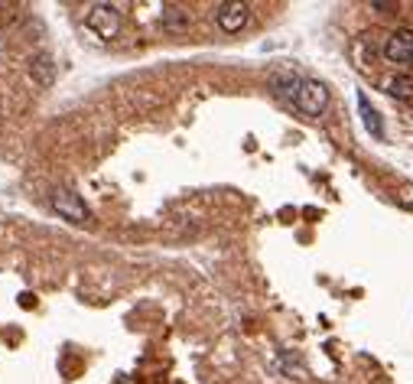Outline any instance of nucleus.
Segmentation results:
<instances>
[{"label": "nucleus", "mask_w": 413, "mask_h": 384, "mask_svg": "<svg viewBox=\"0 0 413 384\" xmlns=\"http://www.w3.org/2000/svg\"><path fill=\"white\" fill-rule=\"evenodd\" d=\"M388 92L394 94V98H400V101H407V98H413V78L410 75H394L388 82Z\"/></svg>", "instance_id": "10"}, {"label": "nucleus", "mask_w": 413, "mask_h": 384, "mask_svg": "<svg viewBox=\"0 0 413 384\" xmlns=\"http://www.w3.org/2000/svg\"><path fill=\"white\" fill-rule=\"evenodd\" d=\"M251 17V7L245 0H221L215 4V23H218L221 33H241Z\"/></svg>", "instance_id": "2"}, {"label": "nucleus", "mask_w": 413, "mask_h": 384, "mask_svg": "<svg viewBox=\"0 0 413 384\" xmlns=\"http://www.w3.org/2000/svg\"><path fill=\"white\" fill-rule=\"evenodd\" d=\"M293 108L300 114H306V118H319V114H326V108H329V88L322 85L319 78H303L300 88H296Z\"/></svg>", "instance_id": "1"}, {"label": "nucleus", "mask_w": 413, "mask_h": 384, "mask_svg": "<svg viewBox=\"0 0 413 384\" xmlns=\"http://www.w3.org/2000/svg\"><path fill=\"white\" fill-rule=\"evenodd\" d=\"M30 78H33L39 88L56 85V62H52V56H46V52L33 56V59H30Z\"/></svg>", "instance_id": "6"}, {"label": "nucleus", "mask_w": 413, "mask_h": 384, "mask_svg": "<svg viewBox=\"0 0 413 384\" xmlns=\"http://www.w3.org/2000/svg\"><path fill=\"white\" fill-rule=\"evenodd\" d=\"M371 10H378V13H394L397 4H390V0H388V4H381V0H371Z\"/></svg>", "instance_id": "11"}, {"label": "nucleus", "mask_w": 413, "mask_h": 384, "mask_svg": "<svg viewBox=\"0 0 413 384\" xmlns=\"http://www.w3.org/2000/svg\"><path fill=\"white\" fill-rule=\"evenodd\" d=\"M300 82H303V78H300V75H290V72H277V75L270 78L273 92H277L283 101H290V104H293V98H296V88H300Z\"/></svg>", "instance_id": "7"}, {"label": "nucleus", "mask_w": 413, "mask_h": 384, "mask_svg": "<svg viewBox=\"0 0 413 384\" xmlns=\"http://www.w3.org/2000/svg\"><path fill=\"white\" fill-rule=\"evenodd\" d=\"M384 59L394 66H407L413 62V30H394L384 43Z\"/></svg>", "instance_id": "5"}, {"label": "nucleus", "mask_w": 413, "mask_h": 384, "mask_svg": "<svg viewBox=\"0 0 413 384\" xmlns=\"http://www.w3.org/2000/svg\"><path fill=\"white\" fill-rule=\"evenodd\" d=\"M85 26H88L92 33H98L101 39H114V36L121 33L118 7H111V4H94V7L88 10V17H85Z\"/></svg>", "instance_id": "4"}, {"label": "nucleus", "mask_w": 413, "mask_h": 384, "mask_svg": "<svg viewBox=\"0 0 413 384\" xmlns=\"http://www.w3.org/2000/svg\"><path fill=\"white\" fill-rule=\"evenodd\" d=\"M52 212L59 215V218H66V222L72 225H85L88 222V205L78 199V192H72V189H56L49 199Z\"/></svg>", "instance_id": "3"}, {"label": "nucleus", "mask_w": 413, "mask_h": 384, "mask_svg": "<svg viewBox=\"0 0 413 384\" xmlns=\"http://www.w3.org/2000/svg\"><path fill=\"white\" fill-rule=\"evenodd\" d=\"M160 20H163V26H166V30H173V33H183V30L189 26V13L179 7V4H166V7H163V13H160Z\"/></svg>", "instance_id": "8"}, {"label": "nucleus", "mask_w": 413, "mask_h": 384, "mask_svg": "<svg viewBox=\"0 0 413 384\" xmlns=\"http://www.w3.org/2000/svg\"><path fill=\"white\" fill-rule=\"evenodd\" d=\"M358 108H362V120H364V128L371 130L374 137H384V124H381L378 111L371 108V101H368L364 94H358Z\"/></svg>", "instance_id": "9"}]
</instances>
